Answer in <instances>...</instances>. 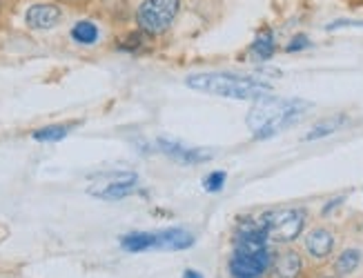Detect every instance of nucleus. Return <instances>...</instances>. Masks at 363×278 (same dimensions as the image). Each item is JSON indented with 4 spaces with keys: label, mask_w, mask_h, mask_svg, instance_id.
<instances>
[{
    "label": "nucleus",
    "mask_w": 363,
    "mask_h": 278,
    "mask_svg": "<svg viewBox=\"0 0 363 278\" xmlns=\"http://www.w3.org/2000/svg\"><path fill=\"white\" fill-rule=\"evenodd\" d=\"M312 110V103L301 98H272L263 96L256 98L248 114V127L256 138H270L298 123Z\"/></svg>",
    "instance_id": "f257e3e1"
},
{
    "label": "nucleus",
    "mask_w": 363,
    "mask_h": 278,
    "mask_svg": "<svg viewBox=\"0 0 363 278\" xmlns=\"http://www.w3.org/2000/svg\"><path fill=\"white\" fill-rule=\"evenodd\" d=\"M187 87L212 94V96H223V98H237V101H256L263 96H270V85L261 82L250 76H239L232 71H210V73H194L185 80Z\"/></svg>",
    "instance_id": "f03ea898"
},
{
    "label": "nucleus",
    "mask_w": 363,
    "mask_h": 278,
    "mask_svg": "<svg viewBox=\"0 0 363 278\" xmlns=\"http://www.w3.org/2000/svg\"><path fill=\"white\" fill-rule=\"evenodd\" d=\"M178 7L180 0H143L136 12L138 27L149 36L163 34L174 23Z\"/></svg>",
    "instance_id": "7ed1b4c3"
},
{
    "label": "nucleus",
    "mask_w": 363,
    "mask_h": 278,
    "mask_svg": "<svg viewBox=\"0 0 363 278\" xmlns=\"http://www.w3.org/2000/svg\"><path fill=\"white\" fill-rule=\"evenodd\" d=\"M263 227L268 229V236L279 243H290L305 225V211L303 209H283V211H270L263 214Z\"/></svg>",
    "instance_id": "20e7f679"
},
{
    "label": "nucleus",
    "mask_w": 363,
    "mask_h": 278,
    "mask_svg": "<svg viewBox=\"0 0 363 278\" xmlns=\"http://www.w3.org/2000/svg\"><path fill=\"white\" fill-rule=\"evenodd\" d=\"M270 267V252L259 250H234L230 259V274L232 278H261Z\"/></svg>",
    "instance_id": "39448f33"
},
{
    "label": "nucleus",
    "mask_w": 363,
    "mask_h": 278,
    "mask_svg": "<svg viewBox=\"0 0 363 278\" xmlns=\"http://www.w3.org/2000/svg\"><path fill=\"white\" fill-rule=\"evenodd\" d=\"M138 187V176L132 172H121L114 174L108 180H103L96 187H90V194L103 200H121L125 196L134 194Z\"/></svg>",
    "instance_id": "423d86ee"
},
{
    "label": "nucleus",
    "mask_w": 363,
    "mask_h": 278,
    "mask_svg": "<svg viewBox=\"0 0 363 278\" xmlns=\"http://www.w3.org/2000/svg\"><path fill=\"white\" fill-rule=\"evenodd\" d=\"M158 149H161L163 154H167L169 158H174L180 165H199L214 156V152H210V149L187 147L178 141H169V138H158Z\"/></svg>",
    "instance_id": "0eeeda50"
},
{
    "label": "nucleus",
    "mask_w": 363,
    "mask_h": 278,
    "mask_svg": "<svg viewBox=\"0 0 363 278\" xmlns=\"http://www.w3.org/2000/svg\"><path fill=\"white\" fill-rule=\"evenodd\" d=\"M60 16L56 5H31L25 14V23L31 29H51L60 23Z\"/></svg>",
    "instance_id": "6e6552de"
},
{
    "label": "nucleus",
    "mask_w": 363,
    "mask_h": 278,
    "mask_svg": "<svg viewBox=\"0 0 363 278\" xmlns=\"http://www.w3.org/2000/svg\"><path fill=\"white\" fill-rule=\"evenodd\" d=\"M194 245V236L185 229H165L156 232V250H187Z\"/></svg>",
    "instance_id": "1a4fd4ad"
},
{
    "label": "nucleus",
    "mask_w": 363,
    "mask_h": 278,
    "mask_svg": "<svg viewBox=\"0 0 363 278\" xmlns=\"http://www.w3.org/2000/svg\"><path fill=\"white\" fill-rule=\"evenodd\" d=\"M305 247L314 259H326L335 247V238L328 229H314L310 232V236L305 238Z\"/></svg>",
    "instance_id": "9d476101"
},
{
    "label": "nucleus",
    "mask_w": 363,
    "mask_h": 278,
    "mask_svg": "<svg viewBox=\"0 0 363 278\" xmlns=\"http://www.w3.org/2000/svg\"><path fill=\"white\" fill-rule=\"evenodd\" d=\"M301 272V256L296 252H283L274 261V278H296Z\"/></svg>",
    "instance_id": "9b49d317"
},
{
    "label": "nucleus",
    "mask_w": 363,
    "mask_h": 278,
    "mask_svg": "<svg viewBox=\"0 0 363 278\" xmlns=\"http://www.w3.org/2000/svg\"><path fill=\"white\" fill-rule=\"evenodd\" d=\"M121 245L125 252H145V250H156V234H149V232H132L127 236L121 238Z\"/></svg>",
    "instance_id": "f8f14e48"
},
{
    "label": "nucleus",
    "mask_w": 363,
    "mask_h": 278,
    "mask_svg": "<svg viewBox=\"0 0 363 278\" xmlns=\"http://www.w3.org/2000/svg\"><path fill=\"white\" fill-rule=\"evenodd\" d=\"M274 51H276V42H274L272 31L263 29L261 34L254 38L252 47H250V53L254 58H259V60H268V58L274 56Z\"/></svg>",
    "instance_id": "ddd939ff"
},
{
    "label": "nucleus",
    "mask_w": 363,
    "mask_h": 278,
    "mask_svg": "<svg viewBox=\"0 0 363 278\" xmlns=\"http://www.w3.org/2000/svg\"><path fill=\"white\" fill-rule=\"evenodd\" d=\"M344 125H346V116H330V119L319 121V123L312 127V130H310V132L305 134V141H316V138L330 136V134L339 132Z\"/></svg>",
    "instance_id": "4468645a"
},
{
    "label": "nucleus",
    "mask_w": 363,
    "mask_h": 278,
    "mask_svg": "<svg viewBox=\"0 0 363 278\" xmlns=\"http://www.w3.org/2000/svg\"><path fill=\"white\" fill-rule=\"evenodd\" d=\"M71 38L81 42V45H94V42L99 40V27H96L92 20H78V23L71 27Z\"/></svg>",
    "instance_id": "2eb2a0df"
},
{
    "label": "nucleus",
    "mask_w": 363,
    "mask_h": 278,
    "mask_svg": "<svg viewBox=\"0 0 363 278\" xmlns=\"http://www.w3.org/2000/svg\"><path fill=\"white\" fill-rule=\"evenodd\" d=\"M71 130V125H49V127H42V130L34 132V141L38 143H58L62 141Z\"/></svg>",
    "instance_id": "dca6fc26"
},
{
    "label": "nucleus",
    "mask_w": 363,
    "mask_h": 278,
    "mask_svg": "<svg viewBox=\"0 0 363 278\" xmlns=\"http://www.w3.org/2000/svg\"><path fill=\"white\" fill-rule=\"evenodd\" d=\"M359 263H361V252L359 250H346L337 261V272L339 274H350V272L357 270Z\"/></svg>",
    "instance_id": "f3484780"
},
{
    "label": "nucleus",
    "mask_w": 363,
    "mask_h": 278,
    "mask_svg": "<svg viewBox=\"0 0 363 278\" xmlns=\"http://www.w3.org/2000/svg\"><path fill=\"white\" fill-rule=\"evenodd\" d=\"M223 185H226V172H212L203 178V187L208 191H219Z\"/></svg>",
    "instance_id": "a211bd4d"
},
{
    "label": "nucleus",
    "mask_w": 363,
    "mask_h": 278,
    "mask_svg": "<svg viewBox=\"0 0 363 278\" xmlns=\"http://www.w3.org/2000/svg\"><path fill=\"white\" fill-rule=\"evenodd\" d=\"M344 27H359V29H363V20H335V23L328 25V31H337V29H344Z\"/></svg>",
    "instance_id": "6ab92c4d"
},
{
    "label": "nucleus",
    "mask_w": 363,
    "mask_h": 278,
    "mask_svg": "<svg viewBox=\"0 0 363 278\" xmlns=\"http://www.w3.org/2000/svg\"><path fill=\"white\" fill-rule=\"evenodd\" d=\"M307 45H310V40H307L305 36H296V38H294L285 49H287V51H298V49H305Z\"/></svg>",
    "instance_id": "aec40b11"
},
{
    "label": "nucleus",
    "mask_w": 363,
    "mask_h": 278,
    "mask_svg": "<svg viewBox=\"0 0 363 278\" xmlns=\"http://www.w3.org/2000/svg\"><path fill=\"white\" fill-rule=\"evenodd\" d=\"M183 278H203V276L199 272H194V270H185L183 272Z\"/></svg>",
    "instance_id": "412c9836"
}]
</instances>
